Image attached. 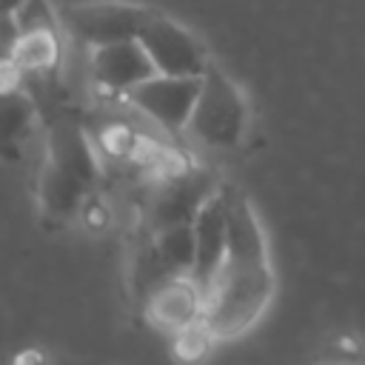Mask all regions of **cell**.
Returning <instances> with one entry per match:
<instances>
[{
  "instance_id": "obj_9",
  "label": "cell",
  "mask_w": 365,
  "mask_h": 365,
  "mask_svg": "<svg viewBox=\"0 0 365 365\" xmlns=\"http://www.w3.org/2000/svg\"><path fill=\"white\" fill-rule=\"evenodd\" d=\"M202 288L191 277H168L145 297V314L157 328L185 331L202 314Z\"/></svg>"
},
{
  "instance_id": "obj_11",
  "label": "cell",
  "mask_w": 365,
  "mask_h": 365,
  "mask_svg": "<svg viewBox=\"0 0 365 365\" xmlns=\"http://www.w3.org/2000/svg\"><path fill=\"white\" fill-rule=\"evenodd\" d=\"M225 262H268L259 220L242 194H228V257Z\"/></svg>"
},
{
  "instance_id": "obj_13",
  "label": "cell",
  "mask_w": 365,
  "mask_h": 365,
  "mask_svg": "<svg viewBox=\"0 0 365 365\" xmlns=\"http://www.w3.org/2000/svg\"><path fill=\"white\" fill-rule=\"evenodd\" d=\"M60 60V40L54 26L26 29L6 63H14L20 77L23 74H54Z\"/></svg>"
},
{
  "instance_id": "obj_4",
  "label": "cell",
  "mask_w": 365,
  "mask_h": 365,
  "mask_svg": "<svg viewBox=\"0 0 365 365\" xmlns=\"http://www.w3.org/2000/svg\"><path fill=\"white\" fill-rule=\"evenodd\" d=\"M148 11L151 9H143L134 3L97 0V3L66 6V20H68V29L83 43L97 48V46L123 43V40H137Z\"/></svg>"
},
{
  "instance_id": "obj_16",
  "label": "cell",
  "mask_w": 365,
  "mask_h": 365,
  "mask_svg": "<svg viewBox=\"0 0 365 365\" xmlns=\"http://www.w3.org/2000/svg\"><path fill=\"white\" fill-rule=\"evenodd\" d=\"M26 123H29V100H26L23 94L6 91V103H3V125H6V137L11 140Z\"/></svg>"
},
{
  "instance_id": "obj_5",
  "label": "cell",
  "mask_w": 365,
  "mask_h": 365,
  "mask_svg": "<svg viewBox=\"0 0 365 365\" xmlns=\"http://www.w3.org/2000/svg\"><path fill=\"white\" fill-rule=\"evenodd\" d=\"M202 88V77H168V74H154L151 80L134 86L128 91V100L145 111L154 123H160L168 131L188 128L191 111L197 106Z\"/></svg>"
},
{
  "instance_id": "obj_10",
  "label": "cell",
  "mask_w": 365,
  "mask_h": 365,
  "mask_svg": "<svg viewBox=\"0 0 365 365\" xmlns=\"http://www.w3.org/2000/svg\"><path fill=\"white\" fill-rule=\"evenodd\" d=\"M48 163L71 171L74 177L86 180L88 185L97 177V160L83 125L71 117H60L48 128Z\"/></svg>"
},
{
  "instance_id": "obj_14",
  "label": "cell",
  "mask_w": 365,
  "mask_h": 365,
  "mask_svg": "<svg viewBox=\"0 0 365 365\" xmlns=\"http://www.w3.org/2000/svg\"><path fill=\"white\" fill-rule=\"evenodd\" d=\"M88 182L74 177L71 171L54 165V163H46L43 174H40V200H43V208L48 214H57V217H66L71 214L83 194H86Z\"/></svg>"
},
{
  "instance_id": "obj_17",
  "label": "cell",
  "mask_w": 365,
  "mask_h": 365,
  "mask_svg": "<svg viewBox=\"0 0 365 365\" xmlns=\"http://www.w3.org/2000/svg\"><path fill=\"white\" fill-rule=\"evenodd\" d=\"M26 0H3V11H17V6H23Z\"/></svg>"
},
{
  "instance_id": "obj_15",
  "label": "cell",
  "mask_w": 365,
  "mask_h": 365,
  "mask_svg": "<svg viewBox=\"0 0 365 365\" xmlns=\"http://www.w3.org/2000/svg\"><path fill=\"white\" fill-rule=\"evenodd\" d=\"M208 336H214V334L205 328V322H202V325L194 322V325H188L185 331H177V354L185 356V359H197L200 354H205Z\"/></svg>"
},
{
  "instance_id": "obj_12",
  "label": "cell",
  "mask_w": 365,
  "mask_h": 365,
  "mask_svg": "<svg viewBox=\"0 0 365 365\" xmlns=\"http://www.w3.org/2000/svg\"><path fill=\"white\" fill-rule=\"evenodd\" d=\"M148 254L154 257L163 277H191L194 259H197V240H194V222L171 225L163 231H154V242L148 245Z\"/></svg>"
},
{
  "instance_id": "obj_7",
  "label": "cell",
  "mask_w": 365,
  "mask_h": 365,
  "mask_svg": "<svg viewBox=\"0 0 365 365\" xmlns=\"http://www.w3.org/2000/svg\"><path fill=\"white\" fill-rule=\"evenodd\" d=\"M214 180L208 171H182L174 180H168L151 200L148 208V222L151 231H163L171 225H182V222H194L197 211L202 208V202L214 194Z\"/></svg>"
},
{
  "instance_id": "obj_2",
  "label": "cell",
  "mask_w": 365,
  "mask_h": 365,
  "mask_svg": "<svg viewBox=\"0 0 365 365\" xmlns=\"http://www.w3.org/2000/svg\"><path fill=\"white\" fill-rule=\"evenodd\" d=\"M245 120H248V111L237 86L214 63H208L197 106L188 120V131L205 145L234 148L242 140Z\"/></svg>"
},
{
  "instance_id": "obj_1",
  "label": "cell",
  "mask_w": 365,
  "mask_h": 365,
  "mask_svg": "<svg viewBox=\"0 0 365 365\" xmlns=\"http://www.w3.org/2000/svg\"><path fill=\"white\" fill-rule=\"evenodd\" d=\"M274 297V271L268 262H222L205 291L202 322L214 336H237L251 328Z\"/></svg>"
},
{
  "instance_id": "obj_8",
  "label": "cell",
  "mask_w": 365,
  "mask_h": 365,
  "mask_svg": "<svg viewBox=\"0 0 365 365\" xmlns=\"http://www.w3.org/2000/svg\"><path fill=\"white\" fill-rule=\"evenodd\" d=\"M91 74L108 91H131L134 86L157 74L148 51L140 40H123L111 46H97L91 54Z\"/></svg>"
},
{
  "instance_id": "obj_6",
  "label": "cell",
  "mask_w": 365,
  "mask_h": 365,
  "mask_svg": "<svg viewBox=\"0 0 365 365\" xmlns=\"http://www.w3.org/2000/svg\"><path fill=\"white\" fill-rule=\"evenodd\" d=\"M194 240H197V259L191 279L208 291L228 257V191L217 188L202 202V208L194 217Z\"/></svg>"
},
{
  "instance_id": "obj_3",
  "label": "cell",
  "mask_w": 365,
  "mask_h": 365,
  "mask_svg": "<svg viewBox=\"0 0 365 365\" xmlns=\"http://www.w3.org/2000/svg\"><path fill=\"white\" fill-rule=\"evenodd\" d=\"M143 48L148 51L157 74L168 77H202L208 68L202 46L171 17L160 11H148L140 37Z\"/></svg>"
}]
</instances>
